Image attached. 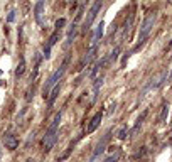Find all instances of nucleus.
Returning a JSON list of instances; mask_svg holds the SVG:
<instances>
[{
  "label": "nucleus",
  "mask_w": 172,
  "mask_h": 162,
  "mask_svg": "<svg viewBox=\"0 0 172 162\" xmlns=\"http://www.w3.org/2000/svg\"><path fill=\"white\" fill-rule=\"evenodd\" d=\"M155 19H157V14H155V12H150L145 19H143L142 26H140V32H138V42H137V46L132 49V54H134V52H137L138 49H140V47L145 44V41L149 39V36H150L152 29H154Z\"/></svg>",
  "instance_id": "obj_1"
},
{
  "label": "nucleus",
  "mask_w": 172,
  "mask_h": 162,
  "mask_svg": "<svg viewBox=\"0 0 172 162\" xmlns=\"http://www.w3.org/2000/svg\"><path fill=\"white\" fill-rule=\"evenodd\" d=\"M61 117H63V111H59V113L54 115L51 125L48 127V132H46V135H44V142H42V144H44V150H46V152H49V150L54 147L56 140H57V132H59Z\"/></svg>",
  "instance_id": "obj_2"
},
{
  "label": "nucleus",
  "mask_w": 172,
  "mask_h": 162,
  "mask_svg": "<svg viewBox=\"0 0 172 162\" xmlns=\"http://www.w3.org/2000/svg\"><path fill=\"white\" fill-rule=\"evenodd\" d=\"M68 63H69V58H66L64 63L59 66V69H56V71H54L51 76L48 78V81H46V85H44V88H42V96H44V100L49 98V95H51L52 88H54L57 83H61V79H63V76H64V73H66V68H68Z\"/></svg>",
  "instance_id": "obj_3"
},
{
  "label": "nucleus",
  "mask_w": 172,
  "mask_h": 162,
  "mask_svg": "<svg viewBox=\"0 0 172 162\" xmlns=\"http://www.w3.org/2000/svg\"><path fill=\"white\" fill-rule=\"evenodd\" d=\"M101 7H103V0H95V4L91 5V9L88 10V15H86L84 22H83V32H86V30L91 29V26H93L95 19L98 17Z\"/></svg>",
  "instance_id": "obj_4"
},
{
  "label": "nucleus",
  "mask_w": 172,
  "mask_h": 162,
  "mask_svg": "<svg viewBox=\"0 0 172 162\" xmlns=\"http://www.w3.org/2000/svg\"><path fill=\"white\" fill-rule=\"evenodd\" d=\"M110 137H112V130H108V132L105 133L103 137H101V140H100L98 144H96L95 152H93V155L90 157V160H88V162H96V160H98V157L105 152V149H106L108 142H110Z\"/></svg>",
  "instance_id": "obj_5"
},
{
  "label": "nucleus",
  "mask_w": 172,
  "mask_h": 162,
  "mask_svg": "<svg viewBox=\"0 0 172 162\" xmlns=\"http://www.w3.org/2000/svg\"><path fill=\"white\" fill-rule=\"evenodd\" d=\"M59 32H61L59 29H54V32L51 34V37L48 39V44L44 46V54L42 56L46 58V59H49V58H51V49L54 47V44L57 42V39H59Z\"/></svg>",
  "instance_id": "obj_6"
},
{
  "label": "nucleus",
  "mask_w": 172,
  "mask_h": 162,
  "mask_svg": "<svg viewBox=\"0 0 172 162\" xmlns=\"http://www.w3.org/2000/svg\"><path fill=\"white\" fill-rule=\"evenodd\" d=\"M96 52H98V46H91L90 49H88V52L83 56V59H81V63H79V68H78V69H84L86 66H88V64L96 58Z\"/></svg>",
  "instance_id": "obj_7"
},
{
  "label": "nucleus",
  "mask_w": 172,
  "mask_h": 162,
  "mask_svg": "<svg viewBox=\"0 0 172 162\" xmlns=\"http://www.w3.org/2000/svg\"><path fill=\"white\" fill-rule=\"evenodd\" d=\"M4 144L9 150H15L19 147V139L14 135V133L7 132V133H4Z\"/></svg>",
  "instance_id": "obj_8"
},
{
  "label": "nucleus",
  "mask_w": 172,
  "mask_h": 162,
  "mask_svg": "<svg viewBox=\"0 0 172 162\" xmlns=\"http://www.w3.org/2000/svg\"><path fill=\"white\" fill-rule=\"evenodd\" d=\"M101 118H103V111H98V113H95V117L90 120V123H88V127H86V132L88 133H93L96 130V128L100 127V123H101Z\"/></svg>",
  "instance_id": "obj_9"
},
{
  "label": "nucleus",
  "mask_w": 172,
  "mask_h": 162,
  "mask_svg": "<svg viewBox=\"0 0 172 162\" xmlns=\"http://www.w3.org/2000/svg\"><path fill=\"white\" fill-rule=\"evenodd\" d=\"M108 63H110V58H108V54H106V56H103V58H101L100 61H96L95 66H93V69L90 71V78H95V76H96V73H98L101 68H105V66H106Z\"/></svg>",
  "instance_id": "obj_10"
},
{
  "label": "nucleus",
  "mask_w": 172,
  "mask_h": 162,
  "mask_svg": "<svg viewBox=\"0 0 172 162\" xmlns=\"http://www.w3.org/2000/svg\"><path fill=\"white\" fill-rule=\"evenodd\" d=\"M103 29H105V22L103 20H100V26L96 27V30H95V34L91 36V46H98V42H100V39L103 37Z\"/></svg>",
  "instance_id": "obj_11"
},
{
  "label": "nucleus",
  "mask_w": 172,
  "mask_h": 162,
  "mask_svg": "<svg viewBox=\"0 0 172 162\" xmlns=\"http://www.w3.org/2000/svg\"><path fill=\"white\" fill-rule=\"evenodd\" d=\"M76 34H78V24L73 22L71 27H69V30H68V36H66V42H64L66 47H69L71 44H73V41L76 39Z\"/></svg>",
  "instance_id": "obj_12"
},
{
  "label": "nucleus",
  "mask_w": 172,
  "mask_h": 162,
  "mask_svg": "<svg viewBox=\"0 0 172 162\" xmlns=\"http://www.w3.org/2000/svg\"><path fill=\"white\" fill-rule=\"evenodd\" d=\"M42 15H44V0H39L34 9V17L39 26H42Z\"/></svg>",
  "instance_id": "obj_13"
},
{
  "label": "nucleus",
  "mask_w": 172,
  "mask_h": 162,
  "mask_svg": "<svg viewBox=\"0 0 172 162\" xmlns=\"http://www.w3.org/2000/svg\"><path fill=\"white\" fill-rule=\"evenodd\" d=\"M103 76H100L95 79V83H93V96H91V103H96V98H98V93L100 90H101V86H103Z\"/></svg>",
  "instance_id": "obj_14"
},
{
  "label": "nucleus",
  "mask_w": 172,
  "mask_h": 162,
  "mask_svg": "<svg viewBox=\"0 0 172 162\" xmlns=\"http://www.w3.org/2000/svg\"><path fill=\"white\" fill-rule=\"evenodd\" d=\"M147 113H149V110H143V111H142V115H140V117H138V118H137V122H135L134 128H132V132H130V133H132V135H135V133L138 132V128L142 127V123H143V120H145Z\"/></svg>",
  "instance_id": "obj_15"
},
{
  "label": "nucleus",
  "mask_w": 172,
  "mask_h": 162,
  "mask_svg": "<svg viewBox=\"0 0 172 162\" xmlns=\"http://www.w3.org/2000/svg\"><path fill=\"white\" fill-rule=\"evenodd\" d=\"M59 91H61V83H57L54 88H52V91H51V95H49V108L54 105V101H56V98H57V95H59Z\"/></svg>",
  "instance_id": "obj_16"
},
{
  "label": "nucleus",
  "mask_w": 172,
  "mask_h": 162,
  "mask_svg": "<svg viewBox=\"0 0 172 162\" xmlns=\"http://www.w3.org/2000/svg\"><path fill=\"white\" fill-rule=\"evenodd\" d=\"M26 71V59H24V56H20V61H19L17 68H15V78H20Z\"/></svg>",
  "instance_id": "obj_17"
},
{
  "label": "nucleus",
  "mask_w": 172,
  "mask_h": 162,
  "mask_svg": "<svg viewBox=\"0 0 172 162\" xmlns=\"http://www.w3.org/2000/svg\"><path fill=\"white\" fill-rule=\"evenodd\" d=\"M132 22H134V15H130V17H128V20L125 22L123 32H121V41H125V37L128 36V30H130V27H132Z\"/></svg>",
  "instance_id": "obj_18"
},
{
  "label": "nucleus",
  "mask_w": 172,
  "mask_h": 162,
  "mask_svg": "<svg viewBox=\"0 0 172 162\" xmlns=\"http://www.w3.org/2000/svg\"><path fill=\"white\" fill-rule=\"evenodd\" d=\"M127 137H128V128L127 127H121L120 130L116 132V139H118V140H125Z\"/></svg>",
  "instance_id": "obj_19"
},
{
  "label": "nucleus",
  "mask_w": 172,
  "mask_h": 162,
  "mask_svg": "<svg viewBox=\"0 0 172 162\" xmlns=\"http://www.w3.org/2000/svg\"><path fill=\"white\" fill-rule=\"evenodd\" d=\"M118 54H120V47H115L110 54H108V58H110V63H115L116 59H118Z\"/></svg>",
  "instance_id": "obj_20"
},
{
  "label": "nucleus",
  "mask_w": 172,
  "mask_h": 162,
  "mask_svg": "<svg viewBox=\"0 0 172 162\" xmlns=\"http://www.w3.org/2000/svg\"><path fill=\"white\" fill-rule=\"evenodd\" d=\"M169 108H170V107H169V105H164V107H162V113H160V122H165V120H167V117H169Z\"/></svg>",
  "instance_id": "obj_21"
},
{
  "label": "nucleus",
  "mask_w": 172,
  "mask_h": 162,
  "mask_svg": "<svg viewBox=\"0 0 172 162\" xmlns=\"http://www.w3.org/2000/svg\"><path fill=\"white\" fill-rule=\"evenodd\" d=\"M73 149H74V142H73V144H71V145H69V147H68V150H66V152H64V154H63V155H61V157H59V159H57V162H61V160H64V159H66V157H68L69 154L73 152Z\"/></svg>",
  "instance_id": "obj_22"
},
{
  "label": "nucleus",
  "mask_w": 172,
  "mask_h": 162,
  "mask_svg": "<svg viewBox=\"0 0 172 162\" xmlns=\"http://www.w3.org/2000/svg\"><path fill=\"white\" fill-rule=\"evenodd\" d=\"M118 157H120V152H115L113 155H110V157H106L103 162H116L118 160Z\"/></svg>",
  "instance_id": "obj_23"
},
{
  "label": "nucleus",
  "mask_w": 172,
  "mask_h": 162,
  "mask_svg": "<svg viewBox=\"0 0 172 162\" xmlns=\"http://www.w3.org/2000/svg\"><path fill=\"white\" fill-rule=\"evenodd\" d=\"M64 24H66V19H59V20L56 22V29H63V27H64Z\"/></svg>",
  "instance_id": "obj_24"
},
{
  "label": "nucleus",
  "mask_w": 172,
  "mask_h": 162,
  "mask_svg": "<svg viewBox=\"0 0 172 162\" xmlns=\"http://www.w3.org/2000/svg\"><path fill=\"white\" fill-rule=\"evenodd\" d=\"M15 10H10L9 12V15H7V22H14V19H15Z\"/></svg>",
  "instance_id": "obj_25"
},
{
  "label": "nucleus",
  "mask_w": 172,
  "mask_h": 162,
  "mask_svg": "<svg viewBox=\"0 0 172 162\" xmlns=\"http://www.w3.org/2000/svg\"><path fill=\"white\" fill-rule=\"evenodd\" d=\"M145 152H147V150H145V147H142V150H138V152H135V155H134V157H135V159H138V157H143V155H145Z\"/></svg>",
  "instance_id": "obj_26"
},
{
  "label": "nucleus",
  "mask_w": 172,
  "mask_h": 162,
  "mask_svg": "<svg viewBox=\"0 0 172 162\" xmlns=\"http://www.w3.org/2000/svg\"><path fill=\"white\" fill-rule=\"evenodd\" d=\"M130 54H132V52H127V54L123 56V59H121V68H123L125 64H127V61H128V58H130Z\"/></svg>",
  "instance_id": "obj_27"
},
{
  "label": "nucleus",
  "mask_w": 172,
  "mask_h": 162,
  "mask_svg": "<svg viewBox=\"0 0 172 162\" xmlns=\"http://www.w3.org/2000/svg\"><path fill=\"white\" fill-rule=\"evenodd\" d=\"M26 162H34V159H27V160Z\"/></svg>",
  "instance_id": "obj_28"
},
{
  "label": "nucleus",
  "mask_w": 172,
  "mask_h": 162,
  "mask_svg": "<svg viewBox=\"0 0 172 162\" xmlns=\"http://www.w3.org/2000/svg\"><path fill=\"white\" fill-rule=\"evenodd\" d=\"M169 47H172V41H170V42H169Z\"/></svg>",
  "instance_id": "obj_29"
},
{
  "label": "nucleus",
  "mask_w": 172,
  "mask_h": 162,
  "mask_svg": "<svg viewBox=\"0 0 172 162\" xmlns=\"http://www.w3.org/2000/svg\"><path fill=\"white\" fill-rule=\"evenodd\" d=\"M0 157H2V152H0Z\"/></svg>",
  "instance_id": "obj_30"
},
{
  "label": "nucleus",
  "mask_w": 172,
  "mask_h": 162,
  "mask_svg": "<svg viewBox=\"0 0 172 162\" xmlns=\"http://www.w3.org/2000/svg\"><path fill=\"white\" fill-rule=\"evenodd\" d=\"M0 74H2V71H0Z\"/></svg>",
  "instance_id": "obj_31"
}]
</instances>
